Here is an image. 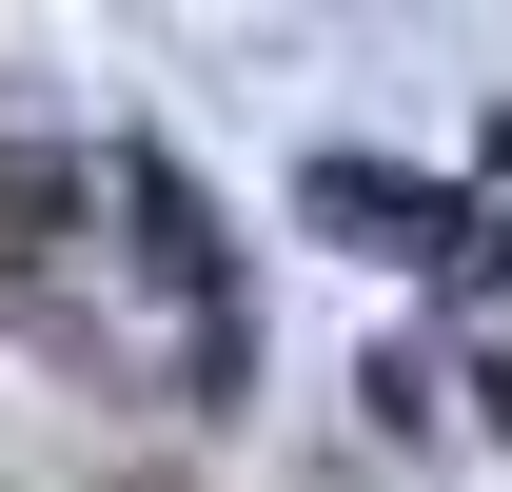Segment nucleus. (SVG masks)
Masks as SVG:
<instances>
[{
    "mask_svg": "<svg viewBox=\"0 0 512 492\" xmlns=\"http://www.w3.org/2000/svg\"><path fill=\"white\" fill-rule=\"evenodd\" d=\"M99 197H119V296L158 315L178 394H237L256 315H237V256H217V217H197V178L158 158V138H119V158H99Z\"/></svg>",
    "mask_w": 512,
    "mask_h": 492,
    "instance_id": "1",
    "label": "nucleus"
},
{
    "mask_svg": "<svg viewBox=\"0 0 512 492\" xmlns=\"http://www.w3.org/2000/svg\"><path fill=\"white\" fill-rule=\"evenodd\" d=\"M296 217H316V237H355V256H453V237H473V217H453L434 178H394V158H316V178H296Z\"/></svg>",
    "mask_w": 512,
    "mask_h": 492,
    "instance_id": "2",
    "label": "nucleus"
}]
</instances>
